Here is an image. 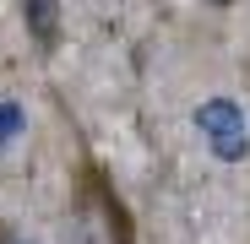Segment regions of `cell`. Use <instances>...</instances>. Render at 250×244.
Returning <instances> with one entry per match:
<instances>
[{
    "instance_id": "3957f363",
    "label": "cell",
    "mask_w": 250,
    "mask_h": 244,
    "mask_svg": "<svg viewBox=\"0 0 250 244\" xmlns=\"http://www.w3.org/2000/svg\"><path fill=\"white\" fill-rule=\"evenodd\" d=\"M0 244H33V239H27V233H17L11 223H0Z\"/></svg>"
},
{
    "instance_id": "6da1fadb",
    "label": "cell",
    "mask_w": 250,
    "mask_h": 244,
    "mask_svg": "<svg viewBox=\"0 0 250 244\" xmlns=\"http://www.w3.org/2000/svg\"><path fill=\"white\" fill-rule=\"evenodd\" d=\"M196 125H201V136L212 141V152L223 157V163H234V157H245V125H239V109L229 103V98H212V103H201L196 109Z\"/></svg>"
},
{
    "instance_id": "277c9868",
    "label": "cell",
    "mask_w": 250,
    "mask_h": 244,
    "mask_svg": "<svg viewBox=\"0 0 250 244\" xmlns=\"http://www.w3.org/2000/svg\"><path fill=\"white\" fill-rule=\"evenodd\" d=\"M212 6H234V0H212Z\"/></svg>"
},
{
    "instance_id": "7a4b0ae2",
    "label": "cell",
    "mask_w": 250,
    "mask_h": 244,
    "mask_svg": "<svg viewBox=\"0 0 250 244\" xmlns=\"http://www.w3.org/2000/svg\"><path fill=\"white\" fill-rule=\"evenodd\" d=\"M22 22H27V38L38 44V55H55L60 49V38H65L60 0H22Z\"/></svg>"
}]
</instances>
